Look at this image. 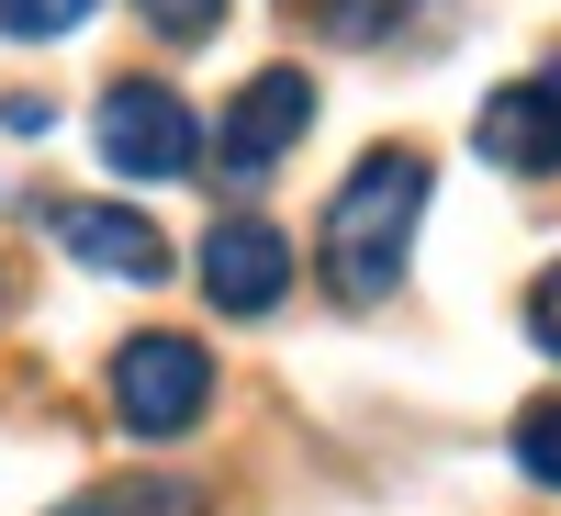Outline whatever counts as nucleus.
<instances>
[{
  "mask_svg": "<svg viewBox=\"0 0 561 516\" xmlns=\"http://www.w3.org/2000/svg\"><path fill=\"white\" fill-rule=\"evenodd\" d=\"M427 192H438V169L415 147H370L337 180V203H325V293L337 303H382L404 280L415 225H427Z\"/></svg>",
  "mask_w": 561,
  "mask_h": 516,
  "instance_id": "1",
  "label": "nucleus"
},
{
  "mask_svg": "<svg viewBox=\"0 0 561 516\" xmlns=\"http://www.w3.org/2000/svg\"><path fill=\"white\" fill-rule=\"evenodd\" d=\"M203 404H214V348L203 337L147 325V337L113 348V415H124V438H180V427H203Z\"/></svg>",
  "mask_w": 561,
  "mask_h": 516,
  "instance_id": "2",
  "label": "nucleus"
},
{
  "mask_svg": "<svg viewBox=\"0 0 561 516\" xmlns=\"http://www.w3.org/2000/svg\"><path fill=\"white\" fill-rule=\"evenodd\" d=\"M102 169L113 180H203V124L169 79H113L102 90Z\"/></svg>",
  "mask_w": 561,
  "mask_h": 516,
  "instance_id": "3",
  "label": "nucleus"
},
{
  "mask_svg": "<svg viewBox=\"0 0 561 516\" xmlns=\"http://www.w3.org/2000/svg\"><path fill=\"white\" fill-rule=\"evenodd\" d=\"M304 124H314V79L304 68H259V79H237V102H225V124H214V180H270L280 158L304 147Z\"/></svg>",
  "mask_w": 561,
  "mask_h": 516,
  "instance_id": "4",
  "label": "nucleus"
},
{
  "mask_svg": "<svg viewBox=\"0 0 561 516\" xmlns=\"http://www.w3.org/2000/svg\"><path fill=\"white\" fill-rule=\"evenodd\" d=\"M45 237H57L79 270H102V280H169V237L147 214H124V203H45Z\"/></svg>",
  "mask_w": 561,
  "mask_h": 516,
  "instance_id": "5",
  "label": "nucleus"
},
{
  "mask_svg": "<svg viewBox=\"0 0 561 516\" xmlns=\"http://www.w3.org/2000/svg\"><path fill=\"white\" fill-rule=\"evenodd\" d=\"M203 293H214V314H270L293 293V248H280L259 214H225L203 237Z\"/></svg>",
  "mask_w": 561,
  "mask_h": 516,
  "instance_id": "6",
  "label": "nucleus"
},
{
  "mask_svg": "<svg viewBox=\"0 0 561 516\" xmlns=\"http://www.w3.org/2000/svg\"><path fill=\"white\" fill-rule=\"evenodd\" d=\"M472 147L494 169H517V180H550L561 169V79H505L483 124H472Z\"/></svg>",
  "mask_w": 561,
  "mask_h": 516,
  "instance_id": "7",
  "label": "nucleus"
},
{
  "mask_svg": "<svg viewBox=\"0 0 561 516\" xmlns=\"http://www.w3.org/2000/svg\"><path fill=\"white\" fill-rule=\"evenodd\" d=\"M57 516H203V483H147V472H124V483H102V494H79V505H57Z\"/></svg>",
  "mask_w": 561,
  "mask_h": 516,
  "instance_id": "8",
  "label": "nucleus"
},
{
  "mask_svg": "<svg viewBox=\"0 0 561 516\" xmlns=\"http://www.w3.org/2000/svg\"><path fill=\"white\" fill-rule=\"evenodd\" d=\"M102 0H0V34L12 45H57V34H79Z\"/></svg>",
  "mask_w": 561,
  "mask_h": 516,
  "instance_id": "9",
  "label": "nucleus"
},
{
  "mask_svg": "<svg viewBox=\"0 0 561 516\" xmlns=\"http://www.w3.org/2000/svg\"><path fill=\"white\" fill-rule=\"evenodd\" d=\"M517 472H528V483H550V494H561V393H550V404H528V415H517Z\"/></svg>",
  "mask_w": 561,
  "mask_h": 516,
  "instance_id": "10",
  "label": "nucleus"
},
{
  "mask_svg": "<svg viewBox=\"0 0 561 516\" xmlns=\"http://www.w3.org/2000/svg\"><path fill=\"white\" fill-rule=\"evenodd\" d=\"M135 12H147L158 45H203V34L225 23V0H135Z\"/></svg>",
  "mask_w": 561,
  "mask_h": 516,
  "instance_id": "11",
  "label": "nucleus"
},
{
  "mask_svg": "<svg viewBox=\"0 0 561 516\" xmlns=\"http://www.w3.org/2000/svg\"><path fill=\"white\" fill-rule=\"evenodd\" d=\"M528 337H539V348L561 359V259H550V270L528 280Z\"/></svg>",
  "mask_w": 561,
  "mask_h": 516,
  "instance_id": "12",
  "label": "nucleus"
}]
</instances>
